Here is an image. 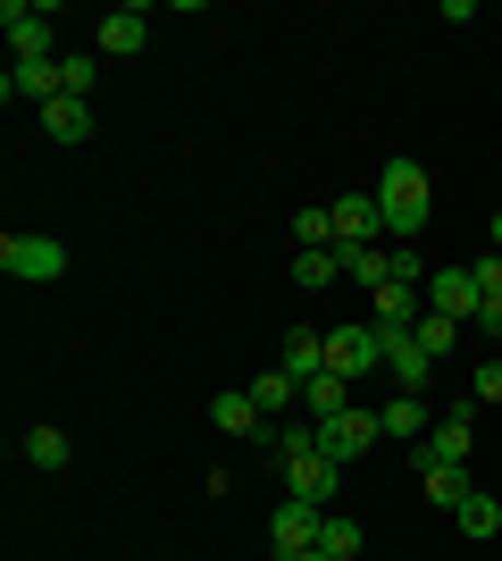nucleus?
<instances>
[{"label":"nucleus","instance_id":"1","mask_svg":"<svg viewBox=\"0 0 502 561\" xmlns=\"http://www.w3.org/2000/svg\"><path fill=\"white\" fill-rule=\"evenodd\" d=\"M377 210H385V243H410V234H428L435 218V185L419 160H385L377 176Z\"/></svg>","mask_w":502,"mask_h":561},{"label":"nucleus","instance_id":"2","mask_svg":"<svg viewBox=\"0 0 502 561\" xmlns=\"http://www.w3.org/2000/svg\"><path fill=\"white\" fill-rule=\"evenodd\" d=\"M0 268L9 277H25V285H59L68 277V243H50V234H0Z\"/></svg>","mask_w":502,"mask_h":561},{"label":"nucleus","instance_id":"3","mask_svg":"<svg viewBox=\"0 0 502 561\" xmlns=\"http://www.w3.org/2000/svg\"><path fill=\"white\" fill-rule=\"evenodd\" d=\"M369 445H385L377 411H360V402H352V411H335V420H318V453H327L335 469H352V461H360Z\"/></svg>","mask_w":502,"mask_h":561},{"label":"nucleus","instance_id":"4","mask_svg":"<svg viewBox=\"0 0 502 561\" xmlns=\"http://www.w3.org/2000/svg\"><path fill=\"white\" fill-rule=\"evenodd\" d=\"M327 369L335 377H369V369H385V344H377V319H360V328H327Z\"/></svg>","mask_w":502,"mask_h":561},{"label":"nucleus","instance_id":"5","mask_svg":"<svg viewBox=\"0 0 502 561\" xmlns=\"http://www.w3.org/2000/svg\"><path fill=\"white\" fill-rule=\"evenodd\" d=\"M285 469V503H311V512H327L335 494H343V469L327 461V453H302V461H277Z\"/></svg>","mask_w":502,"mask_h":561},{"label":"nucleus","instance_id":"6","mask_svg":"<svg viewBox=\"0 0 502 561\" xmlns=\"http://www.w3.org/2000/svg\"><path fill=\"white\" fill-rule=\"evenodd\" d=\"M428 310H444V319H460V328H469V319L486 310V294H478V277H469V268H428Z\"/></svg>","mask_w":502,"mask_h":561},{"label":"nucleus","instance_id":"7","mask_svg":"<svg viewBox=\"0 0 502 561\" xmlns=\"http://www.w3.org/2000/svg\"><path fill=\"white\" fill-rule=\"evenodd\" d=\"M327 218H335V243H385L377 193H343V202H327Z\"/></svg>","mask_w":502,"mask_h":561},{"label":"nucleus","instance_id":"8","mask_svg":"<svg viewBox=\"0 0 502 561\" xmlns=\"http://www.w3.org/2000/svg\"><path fill=\"white\" fill-rule=\"evenodd\" d=\"M419 494H428L435 512H460V503H469V461H435V453H419Z\"/></svg>","mask_w":502,"mask_h":561},{"label":"nucleus","instance_id":"9","mask_svg":"<svg viewBox=\"0 0 502 561\" xmlns=\"http://www.w3.org/2000/svg\"><path fill=\"white\" fill-rule=\"evenodd\" d=\"M318 528H327V512H311V503H277V519H268V537H277V561L311 553Z\"/></svg>","mask_w":502,"mask_h":561},{"label":"nucleus","instance_id":"10","mask_svg":"<svg viewBox=\"0 0 502 561\" xmlns=\"http://www.w3.org/2000/svg\"><path fill=\"white\" fill-rule=\"evenodd\" d=\"M0 93H9V101H43V110H50V101L68 93V76H59V59H17Z\"/></svg>","mask_w":502,"mask_h":561},{"label":"nucleus","instance_id":"11","mask_svg":"<svg viewBox=\"0 0 502 561\" xmlns=\"http://www.w3.org/2000/svg\"><path fill=\"white\" fill-rule=\"evenodd\" d=\"M377 344H385V369L402 377V394H419V386H428V369H435L428 352H419V335H410V328H377Z\"/></svg>","mask_w":502,"mask_h":561},{"label":"nucleus","instance_id":"12","mask_svg":"<svg viewBox=\"0 0 502 561\" xmlns=\"http://www.w3.org/2000/svg\"><path fill=\"white\" fill-rule=\"evenodd\" d=\"M93 43L109 50V59H135V50L151 43V9H109V18L93 25Z\"/></svg>","mask_w":502,"mask_h":561},{"label":"nucleus","instance_id":"13","mask_svg":"<svg viewBox=\"0 0 502 561\" xmlns=\"http://www.w3.org/2000/svg\"><path fill=\"white\" fill-rule=\"evenodd\" d=\"M469 445H478V402H469V411H444L419 453H435V461H469Z\"/></svg>","mask_w":502,"mask_h":561},{"label":"nucleus","instance_id":"14","mask_svg":"<svg viewBox=\"0 0 502 561\" xmlns=\"http://www.w3.org/2000/svg\"><path fill=\"white\" fill-rule=\"evenodd\" d=\"M377 427H385V436H394V445H410V453H419V445H428V402H419V394H394V402H385V411H377Z\"/></svg>","mask_w":502,"mask_h":561},{"label":"nucleus","instance_id":"15","mask_svg":"<svg viewBox=\"0 0 502 561\" xmlns=\"http://www.w3.org/2000/svg\"><path fill=\"white\" fill-rule=\"evenodd\" d=\"M0 25H9V50H17V59H59V50H50L43 9H17V0H9V9H0Z\"/></svg>","mask_w":502,"mask_h":561},{"label":"nucleus","instance_id":"16","mask_svg":"<svg viewBox=\"0 0 502 561\" xmlns=\"http://www.w3.org/2000/svg\"><path fill=\"white\" fill-rule=\"evenodd\" d=\"M335 268H343L352 285H369V294H377V285H394V260H385V243H335Z\"/></svg>","mask_w":502,"mask_h":561},{"label":"nucleus","instance_id":"17","mask_svg":"<svg viewBox=\"0 0 502 561\" xmlns=\"http://www.w3.org/2000/svg\"><path fill=\"white\" fill-rule=\"evenodd\" d=\"M277 369H285L293 386H311V377L327 369V335H318V328H293V335H285V360H277Z\"/></svg>","mask_w":502,"mask_h":561},{"label":"nucleus","instance_id":"18","mask_svg":"<svg viewBox=\"0 0 502 561\" xmlns=\"http://www.w3.org/2000/svg\"><path fill=\"white\" fill-rule=\"evenodd\" d=\"M335 411H352V377L318 369L311 386H302V420H335Z\"/></svg>","mask_w":502,"mask_h":561},{"label":"nucleus","instance_id":"19","mask_svg":"<svg viewBox=\"0 0 502 561\" xmlns=\"http://www.w3.org/2000/svg\"><path fill=\"white\" fill-rule=\"evenodd\" d=\"M210 420H218V436H268V411H260L252 394H218Z\"/></svg>","mask_w":502,"mask_h":561},{"label":"nucleus","instance_id":"20","mask_svg":"<svg viewBox=\"0 0 502 561\" xmlns=\"http://www.w3.org/2000/svg\"><path fill=\"white\" fill-rule=\"evenodd\" d=\"M43 135H50V142H84V135H93V101L59 93V101L43 110Z\"/></svg>","mask_w":502,"mask_h":561},{"label":"nucleus","instance_id":"21","mask_svg":"<svg viewBox=\"0 0 502 561\" xmlns=\"http://www.w3.org/2000/svg\"><path fill=\"white\" fill-rule=\"evenodd\" d=\"M277 461H302V453H318V420H268V436H260Z\"/></svg>","mask_w":502,"mask_h":561},{"label":"nucleus","instance_id":"22","mask_svg":"<svg viewBox=\"0 0 502 561\" xmlns=\"http://www.w3.org/2000/svg\"><path fill=\"white\" fill-rule=\"evenodd\" d=\"M419 310H428L419 285H377V328H419Z\"/></svg>","mask_w":502,"mask_h":561},{"label":"nucleus","instance_id":"23","mask_svg":"<svg viewBox=\"0 0 502 561\" xmlns=\"http://www.w3.org/2000/svg\"><path fill=\"white\" fill-rule=\"evenodd\" d=\"M243 394H252V402H260V411H268V420H285V411H293V402H302V386H293V377H285V369H260V377H252V386H243Z\"/></svg>","mask_w":502,"mask_h":561},{"label":"nucleus","instance_id":"24","mask_svg":"<svg viewBox=\"0 0 502 561\" xmlns=\"http://www.w3.org/2000/svg\"><path fill=\"white\" fill-rule=\"evenodd\" d=\"M25 461H34V469H68L75 461L68 427H25Z\"/></svg>","mask_w":502,"mask_h":561},{"label":"nucleus","instance_id":"25","mask_svg":"<svg viewBox=\"0 0 502 561\" xmlns=\"http://www.w3.org/2000/svg\"><path fill=\"white\" fill-rule=\"evenodd\" d=\"M453 519H460V537H478V545H486V537H502V503H494V494H486V486L469 494V503H460Z\"/></svg>","mask_w":502,"mask_h":561},{"label":"nucleus","instance_id":"26","mask_svg":"<svg viewBox=\"0 0 502 561\" xmlns=\"http://www.w3.org/2000/svg\"><path fill=\"white\" fill-rule=\"evenodd\" d=\"M410 335H419V352H428V360H444V352L460 344V319H444V310H419V328H410Z\"/></svg>","mask_w":502,"mask_h":561},{"label":"nucleus","instance_id":"27","mask_svg":"<svg viewBox=\"0 0 502 561\" xmlns=\"http://www.w3.org/2000/svg\"><path fill=\"white\" fill-rule=\"evenodd\" d=\"M293 243H302V252H335V218L327 210H293Z\"/></svg>","mask_w":502,"mask_h":561},{"label":"nucleus","instance_id":"28","mask_svg":"<svg viewBox=\"0 0 502 561\" xmlns=\"http://www.w3.org/2000/svg\"><path fill=\"white\" fill-rule=\"evenodd\" d=\"M343 268H335V252H293V285L311 294V285H335Z\"/></svg>","mask_w":502,"mask_h":561},{"label":"nucleus","instance_id":"29","mask_svg":"<svg viewBox=\"0 0 502 561\" xmlns=\"http://www.w3.org/2000/svg\"><path fill=\"white\" fill-rule=\"evenodd\" d=\"M318 545H327L335 561H360V519H335V512H327V528H318Z\"/></svg>","mask_w":502,"mask_h":561},{"label":"nucleus","instance_id":"30","mask_svg":"<svg viewBox=\"0 0 502 561\" xmlns=\"http://www.w3.org/2000/svg\"><path fill=\"white\" fill-rule=\"evenodd\" d=\"M59 76H68L75 101H93V50H75V59H59Z\"/></svg>","mask_w":502,"mask_h":561},{"label":"nucleus","instance_id":"31","mask_svg":"<svg viewBox=\"0 0 502 561\" xmlns=\"http://www.w3.org/2000/svg\"><path fill=\"white\" fill-rule=\"evenodd\" d=\"M469 277H478V294H502V252H486V260H469Z\"/></svg>","mask_w":502,"mask_h":561},{"label":"nucleus","instance_id":"32","mask_svg":"<svg viewBox=\"0 0 502 561\" xmlns=\"http://www.w3.org/2000/svg\"><path fill=\"white\" fill-rule=\"evenodd\" d=\"M469 402H502V360H486V369H478V394H469Z\"/></svg>","mask_w":502,"mask_h":561},{"label":"nucleus","instance_id":"33","mask_svg":"<svg viewBox=\"0 0 502 561\" xmlns=\"http://www.w3.org/2000/svg\"><path fill=\"white\" fill-rule=\"evenodd\" d=\"M478 328H486V335H502V294H486V310H478Z\"/></svg>","mask_w":502,"mask_h":561},{"label":"nucleus","instance_id":"34","mask_svg":"<svg viewBox=\"0 0 502 561\" xmlns=\"http://www.w3.org/2000/svg\"><path fill=\"white\" fill-rule=\"evenodd\" d=\"M486 234H494V252H502V210H494V218H486Z\"/></svg>","mask_w":502,"mask_h":561},{"label":"nucleus","instance_id":"35","mask_svg":"<svg viewBox=\"0 0 502 561\" xmlns=\"http://www.w3.org/2000/svg\"><path fill=\"white\" fill-rule=\"evenodd\" d=\"M293 561H335V553H327V545H311V553H293Z\"/></svg>","mask_w":502,"mask_h":561}]
</instances>
